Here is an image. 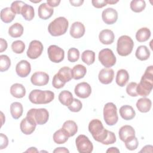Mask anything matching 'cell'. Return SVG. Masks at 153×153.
I'll list each match as a JSON object with an SVG mask.
<instances>
[{
  "instance_id": "1",
  "label": "cell",
  "mask_w": 153,
  "mask_h": 153,
  "mask_svg": "<svg viewBox=\"0 0 153 153\" xmlns=\"http://www.w3.org/2000/svg\"><path fill=\"white\" fill-rule=\"evenodd\" d=\"M88 130L95 140L103 145H110L116 142L115 134L105 129L98 119H93L89 123Z\"/></svg>"
},
{
  "instance_id": "2",
  "label": "cell",
  "mask_w": 153,
  "mask_h": 153,
  "mask_svg": "<svg viewBox=\"0 0 153 153\" xmlns=\"http://www.w3.org/2000/svg\"><path fill=\"white\" fill-rule=\"evenodd\" d=\"M153 87V66H148L137 84L136 91L138 95L146 97L149 94Z\"/></svg>"
},
{
  "instance_id": "3",
  "label": "cell",
  "mask_w": 153,
  "mask_h": 153,
  "mask_svg": "<svg viewBox=\"0 0 153 153\" xmlns=\"http://www.w3.org/2000/svg\"><path fill=\"white\" fill-rule=\"evenodd\" d=\"M54 98V93L50 90H33L29 94V99L34 104H47Z\"/></svg>"
},
{
  "instance_id": "4",
  "label": "cell",
  "mask_w": 153,
  "mask_h": 153,
  "mask_svg": "<svg viewBox=\"0 0 153 153\" xmlns=\"http://www.w3.org/2000/svg\"><path fill=\"white\" fill-rule=\"evenodd\" d=\"M69 22L64 17H59L52 21L48 26V30L51 35L58 36L65 34L68 28Z\"/></svg>"
},
{
  "instance_id": "5",
  "label": "cell",
  "mask_w": 153,
  "mask_h": 153,
  "mask_svg": "<svg viewBox=\"0 0 153 153\" xmlns=\"http://www.w3.org/2000/svg\"><path fill=\"white\" fill-rule=\"evenodd\" d=\"M134 42L132 39L127 35L121 36L117 44V51L121 56H127L129 55L133 48Z\"/></svg>"
},
{
  "instance_id": "6",
  "label": "cell",
  "mask_w": 153,
  "mask_h": 153,
  "mask_svg": "<svg viewBox=\"0 0 153 153\" xmlns=\"http://www.w3.org/2000/svg\"><path fill=\"white\" fill-rule=\"evenodd\" d=\"M103 118L108 126L115 125L118 120L117 106L114 103L109 102L103 108Z\"/></svg>"
},
{
  "instance_id": "7",
  "label": "cell",
  "mask_w": 153,
  "mask_h": 153,
  "mask_svg": "<svg viewBox=\"0 0 153 153\" xmlns=\"http://www.w3.org/2000/svg\"><path fill=\"white\" fill-rule=\"evenodd\" d=\"M98 58L101 64L106 68L113 66L116 63V57L109 48H104L100 50Z\"/></svg>"
},
{
  "instance_id": "8",
  "label": "cell",
  "mask_w": 153,
  "mask_h": 153,
  "mask_svg": "<svg viewBox=\"0 0 153 153\" xmlns=\"http://www.w3.org/2000/svg\"><path fill=\"white\" fill-rule=\"evenodd\" d=\"M75 143L76 149L80 153H90L93 151V143L88 137L84 134H80L76 138Z\"/></svg>"
},
{
  "instance_id": "9",
  "label": "cell",
  "mask_w": 153,
  "mask_h": 153,
  "mask_svg": "<svg viewBox=\"0 0 153 153\" xmlns=\"http://www.w3.org/2000/svg\"><path fill=\"white\" fill-rule=\"evenodd\" d=\"M33 117L36 123L38 125H43L45 124L49 118V113L45 108L30 109L27 113Z\"/></svg>"
},
{
  "instance_id": "10",
  "label": "cell",
  "mask_w": 153,
  "mask_h": 153,
  "mask_svg": "<svg viewBox=\"0 0 153 153\" xmlns=\"http://www.w3.org/2000/svg\"><path fill=\"white\" fill-rule=\"evenodd\" d=\"M36 123L33 117L26 114V117L23 118L20 124V128L22 132L25 134H30L35 130Z\"/></svg>"
},
{
  "instance_id": "11",
  "label": "cell",
  "mask_w": 153,
  "mask_h": 153,
  "mask_svg": "<svg viewBox=\"0 0 153 153\" xmlns=\"http://www.w3.org/2000/svg\"><path fill=\"white\" fill-rule=\"evenodd\" d=\"M43 48V45L39 41L33 40L29 44L26 52L27 56L31 59H36L41 55Z\"/></svg>"
},
{
  "instance_id": "12",
  "label": "cell",
  "mask_w": 153,
  "mask_h": 153,
  "mask_svg": "<svg viewBox=\"0 0 153 153\" xmlns=\"http://www.w3.org/2000/svg\"><path fill=\"white\" fill-rule=\"evenodd\" d=\"M47 53L50 60L54 63L62 62L65 57L64 50L56 45H50L48 48Z\"/></svg>"
},
{
  "instance_id": "13",
  "label": "cell",
  "mask_w": 153,
  "mask_h": 153,
  "mask_svg": "<svg viewBox=\"0 0 153 153\" xmlns=\"http://www.w3.org/2000/svg\"><path fill=\"white\" fill-rule=\"evenodd\" d=\"M30 81L34 85H45L49 81V75L47 73L42 71L36 72L31 76Z\"/></svg>"
},
{
  "instance_id": "14",
  "label": "cell",
  "mask_w": 153,
  "mask_h": 153,
  "mask_svg": "<svg viewBox=\"0 0 153 153\" xmlns=\"http://www.w3.org/2000/svg\"><path fill=\"white\" fill-rule=\"evenodd\" d=\"M74 91L78 97L85 99L89 97L91 94V88L88 83L86 82H82L75 86Z\"/></svg>"
},
{
  "instance_id": "15",
  "label": "cell",
  "mask_w": 153,
  "mask_h": 153,
  "mask_svg": "<svg viewBox=\"0 0 153 153\" xmlns=\"http://www.w3.org/2000/svg\"><path fill=\"white\" fill-rule=\"evenodd\" d=\"M102 18L106 24L112 25L115 23L118 19V13L112 8H108L103 11Z\"/></svg>"
},
{
  "instance_id": "16",
  "label": "cell",
  "mask_w": 153,
  "mask_h": 153,
  "mask_svg": "<svg viewBox=\"0 0 153 153\" xmlns=\"http://www.w3.org/2000/svg\"><path fill=\"white\" fill-rule=\"evenodd\" d=\"M30 64L27 60H22L16 65V72L17 74L22 78L26 77L30 74Z\"/></svg>"
},
{
  "instance_id": "17",
  "label": "cell",
  "mask_w": 153,
  "mask_h": 153,
  "mask_svg": "<svg viewBox=\"0 0 153 153\" xmlns=\"http://www.w3.org/2000/svg\"><path fill=\"white\" fill-rule=\"evenodd\" d=\"M114 76V72L112 69L111 68H103L99 74L98 78L100 82L103 84H110Z\"/></svg>"
},
{
  "instance_id": "18",
  "label": "cell",
  "mask_w": 153,
  "mask_h": 153,
  "mask_svg": "<svg viewBox=\"0 0 153 153\" xmlns=\"http://www.w3.org/2000/svg\"><path fill=\"white\" fill-rule=\"evenodd\" d=\"M85 31L84 25L81 22H75L71 26L70 35L74 38H79L84 35Z\"/></svg>"
},
{
  "instance_id": "19",
  "label": "cell",
  "mask_w": 153,
  "mask_h": 153,
  "mask_svg": "<svg viewBox=\"0 0 153 153\" xmlns=\"http://www.w3.org/2000/svg\"><path fill=\"white\" fill-rule=\"evenodd\" d=\"M54 12V10L52 7H50L47 3L41 4L38 10V16L40 19L43 20H47L50 18Z\"/></svg>"
},
{
  "instance_id": "20",
  "label": "cell",
  "mask_w": 153,
  "mask_h": 153,
  "mask_svg": "<svg viewBox=\"0 0 153 153\" xmlns=\"http://www.w3.org/2000/svg\"><path fill=\"white\" fill-rule=\"evenodd\" d=\"M99 38L100 42L103 44L109 45L114 42L115 35L111 30L104 29L100 32Z\"/></svg>"
},
{
  "instance_id": "21",
  "label": "cell",
  "mask_w": 153,
  "mask_h": 153,
  "mask_svg": "<svg viewBox=\"0 0 153 153\" xmlns=\"http://www.w3.org/2000/svg\"><path fill=\"white\" fill-rule=\"evenodd\" d=\"M62 129L69 137L74 136L76 133L78 131V126L75 121L72 120H68L63 123Z\"/></svg>"
},
{
  "instance_id": "22",
  "label": "cell",
  "mask_w": 153,
  "mask_h": 153,
  "mask_svg": "<svg viewBox=\"0 0 153 153\" xmlns=\"http://www.w3.org/2000/svg\"><path fill=\"white\" fill-rule=\"evenodd\" d=\"M120 115L125 120H132L136 115L135 111L133 109V107L130 105H124L122 106L119 110Z\"/></svg>"
},
{
  "instance_id": "23",
  "label": "cell",
  "mask_w": 153,
  "mask_h": 153,
  "mask_svg": "<svg viewBox=\"0 0 153 153\" xmlns=\"http://www.w3.org/2000/svg\"><path fill=\"white\" fill-rule=\"evenodd\" d=\"M118 134L120 139L124 142L128 137L135 136V130L131 126L125 125L120 128Z\"/></svg>"
},
{
  "instance_id": "24",
  "label": "cell",
  "mask_w": 153,
  "mask_h": 153,
  "mask_svg": "<svg viewBox=\"0 0 153 153\" xmlns=\"http://www.w3.org/2000/svg\"><path fill=\"white\" fill-rule=\"evenodd\" d=\"M10 93L16 98H22L26 94V89L22 84L15 83L10 87Z\"/></svg>"
},
{
  "instance_id": "25",
  "label": "cell",
  "mask_w": 153,
  "mask_h": 153,
  "mask_svg": "<svg viewBox=\"0 0 153 153\" xmlns=\"http://www.w3.org/2000/svg\"><path fill=\"white\" fill-rule=\"evenodd\" d=\"M151 100L146 97L139 99L136 102V107L137 109L141 112H148L151 108Z\"/></svg>"
},
{
  "instance_id": "26",
  "label": "cell",
  "mask_w": 153,
  "mask_h": 153,
  "mask_svg": "<svg viewBox=\"0 0 153 153\" xmlns=\"http://www.w3.org/2000/svg\"><path fill=\"white\" fill-rule=\"evenodd\" d=\"M129 79V75L126 69H120L117 73L116 83L120 87H124Z\"/></svg>"
},
{
  "instance_id": "27",
  "label": "cell",
  "mask_w": 153,
  "mask_h": 153,
  "mask_svg": "<svg viewBox=\"0 0 153 153\" xmlns=\"http://www.w3.org/2000/svg\"><path fill=\"white\" fill-rule=\"evenodd\" d=\"M58 77L65 83L69 82L72 78V69L68 67L64 66L59 70L58 73L56 74Z\"/></svg>"
},
{
  "instance_id": "28",
  "label": "cell",
  "mask_w": 153,
  "mask_h": 153,
  "mask_svg": "<svg viewBox=\"0 0 153 153\" xmlns=\"http://www.w3.org/2000/svg\"><path fill=\"white\" fill-rule=\"evenodd\" d=\"M16 16V14L13 11L11 8L6 7L1 11V19L5 23L11 22Z\"/></svg>"
},
{
  "instance_id": "29",
  "label": "cell",
  "mask_w": 153,
  "mask_h": 153,
  "mask_svg": "<svg viewBox=\"0 0 153 153\" xmlns=\"http://www.w3.org/2000/svg\"><path fill=\"white\" fill-rule=\"evenodd\" d=\"M23 109L22 103L15 102L11 104L10 105V113L13 118L17 120L19 119L23 114Z\"/></svg>"
},
{
  "instance_id": "30",
  "label": "cell",
  "mask_w": 153,
  "mask_h": 153,
  "mask_svg": "<svg viewBox=\"0 0 153 153\" xmlns=\"http://www.w3.org/2000/svg\"><path fill=\"white\" fill-rule=\"evenodd\" d=\"M87 72L86 68L80 64L75 65L72 69V78L75 79H79L82 78Z\"/></svg>"
},
{
  "instance_id": "31",
  "label": "cell",
  "mask_w": 153,
  "mask_h": 153,
  "mask_svg": "<svg viewBox=\"0 0 153 153\" xmlns=\"http://www.w3.org/2000/svg\"><path fill=\"white\" fill-rule=\"evenodd\" d=\"M135 56L136 58L140 60H146L150 56V51L146 46L140 45L136 51Z\"/></svg>"
},
{
  "instance_id": "32",
  "label": "cell",
  "mask_w": 153,
  "mask_h": 153,
  "mask_svg": "<svg viewBox=\"0 0 153 153\" xmlns=\"http://www.w3.org/2000/svg\"><path fill=\"white\" fill-rule=\"evenodd\" d=\"M73 99V96L69 91L63 90L59 94V100L65 106H68L72 102Z\"/></svg>"
},
{
  "instance_id": "33",
  "label": "cell",
  "mask_w": 153,
  "mask_h": 153,
  "mask_svg": "<svg viewBox=\"0 0 153 153\" xmlns=\"http://www.w3.org/2000/svg\"><path fill=\"white\" fill-rule=\"evenodd\" d=\"M23 27L19 23H15L8 29V33L13 38L20 37L23 35Z\"/></svg>"
},
{
  "instance_id": "34",
  "label": "cell",
  "mask_w": 153,
  "mask_h": 153,
  "mask_svg": "<svg viewBox=\"0 0 153 153\" xmlns=\"http://www.w3.org/2000/svg\"><path fill=\"white\" fill-rule=\"evenodd\" d=\"M151 36V31L148 27H142L139 29L136 33V40L140 42L148 40Z\"/></svg>"
},
{
  "instance_id": "35",
  "label": "cell",
  "mask_w": 153,
  "mask_h": 153,
  "mask_svg": "<svg viewBox=\"0 0 153 153\" xmlns=\"http://www.w3.org/2000/svg\"><path fill=\"white\" fill-rule=\"evenodd\" d=\"M21 14L26 20H32L35 16L34 9L33 7L26 4L22 8Z\"/></svg>"
},
{
  "instance_id": "36",
  "label": "cell",
  "mask_w": 153,
  "mask_h": 153,
  "mask_svg": "<svg viewBox=\"0 0 153 153\" xmlns=\"http://www.w3.org/2000/svg\"><path fill=\"white\" fill-rule=\"evenodd\" d=\"M69 137L65 133L63 130L59 129L53 134V140L57 144L65 143L68 140Z\"/></svg>"
},
{
  "instance_id": "37",
  "label": "cell",
  "mask_w": 153,
  "mask_h": 153,
  "mask_svg": "<svg viewBox=\"0 0 153 153\" xmlns=\"http://www.w3.org/2000/svg\"><path fill=\"white\" fill-rule=\"evenodd\" d=\"M81 60L87 65L93 64L95 60V53L91 50H85L81 54Z\"/></svg>"
},
{
  "instance_id": "38",
  "label": "cell",
  "mask_w": 153,
  "mask_h": 153,
  "mask_svg": "<svg viewBox=\"0 0 153 153\" xmlns=\"http://www.w3.org/2000/svg\"><path fill=\"white\" fill-rule=\"evenodd\" d=\"M130 8L135 13H140L143 11L146 7L145 1L143 0H133L130 2Z\"/></svg>"
},
{
  "instance_id": "39",
  "label": "cell",
  "mask_w": 153,
  "mask_h": 153,
  "mask_svg": "<svg viewBox=\"0 0 153 153\" xmlns=\"http://www.w3.org/2000/svg\"><path fill=\"white\" fill-rule=\"evenodd\" d=\"M124 142L125 143L126 148L130 151L135 150L137 148L139 145L137 139L135 137V136L128 137Z\"/></svg>"
},
{
  "instance_id": "40",
  "label": "cell",
  "mask_w": 153,
  "mask_h": 153,
  "mask_svg": "<svg viewBox=\"0 0 153 153\" xmlns=\"http://www.w3.org/2000/svg\"><path fill=\"white\" fill-rule=\"evenodd\" d=\"M11 66L10 59L7 55L0 56V71L4 72L7 71Z\"/></svg>"
},
{
  "instance_id": "41",
  "label": "cell",
  "mask_w": 153,
  "mask_h": 153,
  "mask_svg": "<svg viewBox=\"0 0 153 153\" xmlns=\"http://www.w3.org/2000/svg\"><path fill=\"white\" fill-rule=\"evenodd\" d=\"M11 48L15 53L20 54L24 51L25 49V44L22 41L17 40L13 42L11 44Z\"/></svg>"
},
{
  "instance_id": "42",
  "label": "cell",
  "mask_w": 153,
  "mask_h": 153,
  "mask_svg": "<svg viewBox=\"0 0 153 153\" xmlns=\"http://www.w3.org/2000/svg\"><path fill=\"white\" fill-rule=\"evenodd\" d=\"M79 57V51L76 48H71L68 51V60L71 62H76Z\"/></svg>"
},
{
  "instance_id": "43",
  "label": "cell",
  "mask_w": 153,
  "mask_h": 153,
  "mask_svg": "<svg viewBox=\"0 0 153 153\" xmlns=\"http://www.w3.org/2000/svg\"><path fill=\"white\" fill-rule=\"evenodd\" d=\"M82 107V104L81 102L79 100L75 98H74L72 102L68 106V109L71 111L74 112H77L80 111Z\"/></svg>"
},
{
  "instance_id": "44",
  "label": "cell",
  "mask_w": 153,
  "mask_h": 153,
  "mask_svg": "<svg viewBox=\"0 0 153 153\" xmlns=\"http://www.w3.org/2000/svg\"><path fill=\"white\" fill-rule=\"evenodd\" d=\"M137 84L135 82H130L127 87H126V92L127 93L131 96V97H136L138 96L136 91V88H137Z\"/></svg>"
},
{
  "instance_id": "45",
  "label": "cell",
  "mask_w": 153,
  "mask_h": 153,
  "mask_svg": "<svg viewBox=\"0 0 153 153\" xmlns=\"http://www.w3.org/2000/svg\"><path fill=\"white\" fill-rule=\"evenodd\" d=\"M26 4V3H25L23 1H14L11 5V8L13 10V11L15 13V14H21V10L22 7Z\"/></svg>"
},
{
  "instance_id": "46",
  "label": "cell",
  "mask_w": 153,
  "mask_h": 153,
  "mask_svg": "<svg viewBox=\"0 0 153 153\" xmlns=\"http://www.w3.org/2000/svg\"><path fill=\"white\" fill-rule=\"evenodd\" d=\"M66 83L63 82L57 76V74H55L53 76L52 81V85L56 88H62Z\"/></svg>"
},
{
  "instance_id": "47",
  "label": "cell",
  "mask_w": 153,
  "mask_h": 153,
  "mask_svg": "<svg viewBox=\"0 0 153 153\" xmlns=\"http://www.w3.org/2000/svg\"><path fill=\"white\" fill-rule=\"evenodd\" d=\"M0 149H2L5 148L8 144V139L6 135L3 133L0 134Z\"/></svg>"
},
{
  "instance_id": "48",
  "label": "cell",
  "mask_w": 153,
  "mask_h": 153,
  "mask_svg": "<svg viewBox=\"0 0 153 153\" xmlns=\"http://www.w3.org/2000/svg\"><path fill=\"white\" fill-rule=\"evenodd\" d=\"M91 3L93 5L97 8H101L107 5L106 1L103 0H92Z\"/></svg>"
},
{
  "instance_id": "49",
  "label": "cell",
  "mask_w": 153,
  "mask_h": 153,
  "mask_svg": "<svg viewBox=\"0 0 153 153\" xmlns=\"http://www.w3.org/2000/svg\"><path fill=\"white\" fill-rule=\"evenodd\" d=\"M7 42L3 38H0V52L2 53L6 50L7 48Z\"/></svg>"
},
{
  "instance_id": "50",
  "label": "cell",
  "mask_w": 153,
  "mask_h": 153,
  "mask_svg": "<svg viewBox=\"0 0 153 153\" xmlns=\"http://www.w3.org/2000/svg\"><path fill=\"white\" fill-rule=\"evenodd\" d=\"M47 4L51 7H57L59 5L60 3V1H57V0H47Z\"/></svg>"
},
{
  "instance_id": "51",
  "label": "cell",
  "mask_w": 153,
  "mask_h": 153,
  "mask_svg": "<svg viewBox=\"0 0 153 153\" xmlns=\"http://www.w3.org/2000/svg\"><path fill=\"white\" fill-rule=\"evenodd\" d=\"M69 2L72 5L75 6V7H79L82 5V4L84 2V1L81 0H76V1H74V0H70Z\"/></svg>"
},
{
  "instance_id": "52",
  "label": "cell",
  "mask_w": 153,
  "mask_h": 153,
  "mask_svg": "<svg viewBox=\"0 0 153 153\" xmlns=\"http://www.w3.org/2000/svg\"><path fill=\"white\" fill-rule=\"evenodd\" d=\"M152 148L153 147L152 145H146L141 151H140V152H152Z\"/></svg>"
},
{
  "instance_id": "53",
  "label": "cell",
  "mask_w": 153,
  "mask_h": 153,
  "mask_svg": "<svg viewBox=\"0 0 153 153\" xmlns=\"http://www.w3.org/2000/svg\"><path fill=\"white\" fill-rule=\"evenodd\" d=\"M54 152H69V151L65 147L57 148L53 151Z\"/></svg>"
},
{
  "instance_id": "54",
  "label": "cell",
  "mask_w": 153,
  "mask_h": 153,
  "mask_svg": "<svg viewBox=\"0 0 153 153\" xmlns=\"http://www.w3.org/2000/svg\"><path fill=\"white\" fill-rule=\"evenodd\" d=\"M106 152H120V151L115 147H111L106 151Z\"/></svg>"
},
{
  "instance_id": "55",
  "label": "cell",
  "mask_w": 153,
  "mask_h": 153,
  "mask_svg": "<svg viewBox=\"0 0 153 153\" xmlns=\"http://www.w3.org/2000/svg\"><path fill=\"white\" fill-rule=\"evenodd\" d=\"M26 152H38V150L36 149V148L35 147H31L29 149H28L26 151Z\"/></svg>"
},
{
  "instance_id": "56",
  "label": "cell",
  "mask_w": 153,
  "mask_h": 153,
  "mask_svg": "<svg viewBox=\"0 0 153 153\" xmlns=\"http://www.w3.org/2000/svg\"><path fill=\"white\" fill-rule=\"evenodd\" d=\"M106 4H115L118 2V1H114V0H105Z\"/></svg>"
}]
</instances>
